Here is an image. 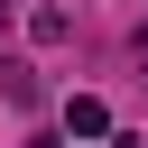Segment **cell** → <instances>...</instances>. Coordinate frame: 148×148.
Masks as SVG:
<instances>
[{
  "label": "cell",
  "mask_w": 148,
  "mask_h": 148,
  "mask_svg": "<svg viewBox=\"0 0 148 148\" xmlns=\"http://www.w3.org/2000/svg\"><path fill=\"white\" fill-rule=\"evenodd\" d=\"M0 102H18V111H37V65H18V56H0Z\"/></svg>",
  "instance_id": "6da1fadb"
},
{
  "label": "cell",
  "mask_w": 148,
  "mask_h": 148,
  "mask_svg": "<svg viewBox=\"0 0 148 148\" xmlns=\"http://www.w3.org/2000/svg\"><path fill=\"white\" fill-rule=\"evenodd\" d=\"M65 130H74V139H102V130H111V111H102L92 92H74V102H65Z\"/></svg>",
  "instance_id": "7a4b0ae2"
},
{
  "label": "cell",
  "mask_w": 148,
  "mask_h": 148,
  "mask_svg": "<svg viewBox=\"0 0 148 148\" xmlns=\"http://www.w3.org/2000/svg\"><path fill=\"white\" fill-rule=\"evenodd\" d=\"M111 148H148V139H111Z\"/></svg>",
  "instance_id": "3957f363"
},
{
  "label": "cell",
  "mask_w": 148,
  "mask_h": 148,
  "mask_svg": "<svg viewBox=\"0 0 148 148\" xmlns=\"http://www.w3.org/2000/svg\"><path fill=\"white\" fill-rule=\"evenodd\" d=\"M0 28H9V0H0Z\"/></svg>",
  "instance_id": "277c9868"
}]
</instances>
